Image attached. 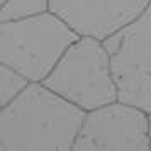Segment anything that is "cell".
Masks as SVG:
<instances>
[{
    "instance_id": "obj_5",
    "label": "cell",
    "mask_w": 151,
    "mask_h": 151,
    "mask_svg": "<svg viewBox=\"0 0 151 151\" xmlns=\"http://www.w3.org/2000/svg\"><path fill=\"white\" fill-rule=\"evenodd\" d=\"M73 150H151L150 114L122 100L88 110Z\"/></svg>"
},
{
    "instance_id": "obj_4",
    "label": "cell",
    "mask_w": 151,
    "mask_h": 151,
    "mask_svg": "<svg viewBox=\"0 0 151 151\" xmlns=\"http://www.w3.org/2000/svg\"><path fill=\"white\" fill-rule=\"evenodd\" d=\"M112 58L119 100L151 112V2L136 21L104 41Z\"/></svg>"
},
{
    "instance_id": "obj_9",
    "label": "cell",
    "mask_w": 151,
    "mask_h": 151,
    "mask_svg": "<svg viewBox=\"0 0 151 151\" xmlns=\"http://www.w3.org/2000/svg\"><path fill=\"white\" fill-rule=\"evenodd\" d=\"M150 136H151V112H150Z\"/></svg>"
},
{
    "instance_id": "obj_7",
    "label": "cell",
    "mask_w": 151,
    "mask_h": 151,
    "mask_svg": "<svg viewBox=\"0 0 151 151\" xmlns=\"http://www.w3.org/2000/svg\"><path fill=\"white\" fill-rule=\"evenodd\" d=\"M49 10V0H5L0 9V21H19Z\"/></svg>"
},
{
    "instance_id": "obj_2",
    "label": "cell",
    "mask_w": 151,
    "mask_h": 151,
    "mask_svg": "<svg viewBox=\"0 0 151 151\" xmlns=\"http://www.w3.org/2000/svg\"><path fill=\"white\" fill-rule=\"evenodd\" d=\"M80 36L55 12L7 21L0 26V63L42 82Z\"/></svg>"
},
{
    "instance_id": "obj_1",
    "label": "cell",
    "mask_w": 151,
    "mask_h": 151,
    "mask_svg": "<svg viewBox=\"0 0 151 151\" xmlns=\"http://www.w3.org/2000/svg\"><path fill=\"white\" fill-rule=\"evenodd\" d=\"M85 110L31 82L0 112V150H73Z\"/></svg>"
},
{
    "instance_id": "obj_8",
    "label": "cell",
    "mask_w": 151,
    "mask_h": 151,
    "mask_svg": "<svg viewBox=\"0 0 151 151\" xmlns=\"http://www.w3.org/2000/svg\"><path fill=\"white\" fill-rule=\"evenodd\" d=\"M29 83L31 80L26 78L21 71H17L9 65H2L0 66V105L4 107L9 102H12Z\"/></svg>"
},
{
    "instance_id": "obj_6",
    "label": "cell",
    "mask_w": 151,
    "mask_h": 151,
    "mask_svg": "<svg viewBox=\"0 0 151 151\" xmlns=\"http://www.w3.org/2000/svg\"><path fill=\"white\" fill-rule=\"evenodd\" d=\"M151 0H49V10L78 36L109 39L136 21Z\"/></svg>"
},
{
    "instance_id": "obj_3",
    "label": "cell",
    "mask_w": 151,
    "mask_h": 151,
    "mask_svg": "<svg viewBox=\"0 0 151 151\" xmlns=\"http://www.w3.org/2000/svg\"><path fill=\"white\" fill-rule=\"evenodd\" d=\"M42 83L85 112L119 100L112 58L104 41L80 36Z\"/></svg>"
}]
</instances>
